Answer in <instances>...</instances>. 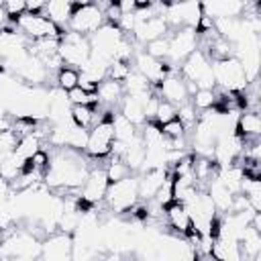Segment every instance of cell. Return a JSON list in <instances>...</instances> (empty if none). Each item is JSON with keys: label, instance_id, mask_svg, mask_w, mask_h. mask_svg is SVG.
<instances>
[{"label": "cell", "instance_id": "83f0119b", "mask_svg": "<svg viewBox=\"0 0 261 261\" xmlns=\"http://www.w3.org/2000/svg\"><path fill=\"white\" fill-rule=\"evenodd\" d=\"M175 116H177V106H173V104H169V102L159 98V104H157V110H155V116H153V124L163 126V124L171 122Z\"/></svg>", "mask_w": 261, "mask_h": 261}, {"label": "cell", "instance_id": "f1b7e54d", "mask_svg": "<svg viewBox=\"0 0 261 261\" xmlns=\"http://www.w3.org/2000/svg\"><path fill=\"white\" fill-rule=\"evenodd\" d=\"M143 49H145V51H147L151 57L161 59V61H167V57H169V41H167V37L155 39V41L147 43Z\"/></svg>", "mask_w": 261, "mask_h": 261}, {"label": "cell", "instance_id": "3957f363", "mask_svg": "<svg viewBox=\"0 0 261 261\" xmlns=\"http://www.w3.org/2000/svg\"><path fill=\"white\" fill-rule=\"evenodd\" d=\"M114 112L116 110L102 108L100 120L88 130V141H86L84 155L90 161H104V159L110 157L112 143H114V130H112V116H114Z\"/></svg>", "mask_w": 261, "mask_h": 261}, {"label": "cell", "instance_id": "e0dca14e", "mask_svg": "<svg viewBox=\"0 0 261 261\" xmlns=\"http://www.w3.org/2000/svg\"><path fill=\"white\" fill-rule=\"evenodd\" d=\"M234 135L243 143L259 141V137H261V116H259V110H241L239 116H237Z\"/></svg>", "mask_w": 261, "mask_h": 261}, {"label": "cell", "instance_id": "603a6c76", "mask_svg": "<svg viewBox=\"0 0 261 261\" xmlns=\"http://www.w3.org/2000/svg\"><path fill=\"white\" fill-rule=\"evenodd\" d=\"M41 149H45V147H43V139H41L37 133H29V135H20V137H18V143H16L14 153H16V157H18L22 163H27V161H31Z\"/></svg>", "mask_w": 261, "mask_h": 261}, {"label": "cell", "instance_id": "9a60e30c", "mask_svg": "<svg viewBox=\"0 0 261 261\" xmlns=\"http://www.w3.org/2000/svg\"><path fill=\"white\" fill-rule=\"evenodd\" d=\"M155 94H157L161 100H165V102H169V104H173V106H179V104H184V102L190 100L188 84H186V80L179 75L177 69L169 71V73L155 86Z\"/></svg>", "mask_w": 261, "mask_h": 261}, {"label": "cell", "instance_id": "6da1fadb", "mask_svg": "<svg viewBox=\"0 0 261 261\" xmlns=\"http://www.w3.org/2000/svg\"><path fill=\"white\" fill-rule=\"evenodd\" d=\"M49 155L51 161L43 184L53 192H77L92 167L88 157L71 149H53Z\"/></svg>", "mask_w": 261, "mask_h": 261}, {"label": "cell", "instance_id": "d6a6232c", "mask_svg": "<svg viewBox=\"0 0 261 261\" xmlns=\"http://www.w3.org/2000/svg\"><path fill=\"white\" fill-rule=\"evenodd\" d=\"M104 167H106V175H108L110 181H118V179H122V177H126V175L133 173V171L124 165L122 159H110V163H106Z\"/></svg>", "mask_w": 261, "mask_h": 261}, {"label": "cell", "instance_id": "d590c367", "mask_svg": "<svg viewBox=\"0 0 261 261\" xmlns=\"http://www.w3.org/2000/svg\"><path fill=\"white\" fill-rule=\"evenodd\" d=\"M6 24H8V18H6V14H4V8H2V2H0V31H2Z\"/></svg>", "mask_w": 261, "mask_h": 261}, {"label": "cell", "instance_id": "9c48e42d", "mask_svg": "<svg viewBox=\"0 0 261 261\" xmlns=\"http://www.w3.org/2000/svg\"><path fill=\"white\" fill-rule=\"evenodd\" d=\"M59 57L63 61V65H69V67H75V69H82L90 55H92V49H90V39L88 37H82L77 33H71V31H65L59 39Z\"/></svg>", "mask_w": 261, "mask_h": 261}, {"label": "cell", "instance_id": "7a4b0ae2", "mask_svg": "<svg viewBox=\"0 0 261 261\" xmlns=\"http://www.w3.org/2000/svg\"><path fill=\"white\" fill-rule=\"evenodd\" d=\"M139 202H141L139 200V175L137 173H130V175H126V177H122L118 181H110L102 206L110 214L124 216Z\"/></svg>", "mask_w": 261, "mask_h": 261}, {"label": "cell", "instance_id": "cb8c5ba5", "mask_svg": "<svg viewBox=\"0 0 261 261\" xmlns=\"http://www.w3.org/2000/svg\"><path fill=\"white\" fill-rule=\"evenodd\" d=\"M239 247H241V253H243V261L249 259V257L261 255V228L249 224L245 228V232L241 234V239H239Z\"/></svg>", "mask_w": 261, "mask_h": 261}, {"label": "cell", "instance_id": "ac0fdd59", "mask_svg": "<svg viewBox=\"0 0 261 261\" xmlns=\"http://www.w3.org/2000/svg\"><path fill=\"white\" fill-rule=\"evenodd\" d=\"M139 175V200L141 202H151L155 198V194L159 192V188L167 181L169 171L167 169H149Z\"/></svg>", "mask_w": 261, "mask_h": 261}, {"label": "cell", "instance_id": "44dd1931", "mask_svg": "<svg viewBox=\"0 0 261 261\" xmlns=\"http://www.w3.org/2000/svg\"><path fill=\"white\" fill-rule=\"evenodd\" d=\"M71 12H73V2L69 0H49L45 2V8H43V14L63 31H67Z\"/></svg>", "mask_w": 261, "mask_h": 261}, {"label": "cell", "instance_id": "4316f807", "mask_svg": "<svg viewBox=\"0 0 261 261\" xmlns=\"http://www.w3.org/2000/svg\"><path fill=\"white\" fill-rule=\"evenodd\" d=\"M190 104L196 108V112H206V110H212L216 106V88L212 90H196L192 96H190Z\"/></svg>", "mask_w": 261, "mask_h": 261}, {"label": "cell", "instance_id": "30bf717a", "mask_svg": "<svg viewBox=\"0 0 261 261\" xmlns=\"http://www.w3.org/2000/svg\"><path fill=\"white\" fill-rule=\"evenodd\" d=\"M126 35L118 29V24L114 22H104L94 35H90V49H92V55L94 57H100L104 61H114V53L120 45V41L124 39Z\"/></svg>", "mask_w": 261, "mask_h": 261}, {"label": "cell", "instance_id": "f546056e", "mask_svg": "<svg viewBox=\"0 0 261 261\" xmlns=\"http://www.w3.org/2000/svg\"><path fill=\"white\" fill-rule=\"evenodd\" d=\"M161 128V133H163V137L167 139V141H181V139H188V128L177 120V118H173L171 122H167V124H163V126H159Z\"/></svg>", "mask_w": 261, "mask_h": 261}, {"label": "cell", "instance_id": "d4e9b609", "mask_svg": "<svg viewBox=\"0 0 261 261\" xmlns=\"http://www.w3.org/2000/svg\"><path fill=\"white\" fill-rule=\"evenodd\" d=\"M112 130H114V141H118V143H128L139 135V126L128 122L118 112H114V116H112Z\"/></svg>", "mask_w": 261, "mask_h": 261}, {"label": "cell", "instance_id": "484cf974", "mask_svg": "<svg viewBox=\"0 0 261 261\" xmlns=\"http://www.w3.org/2000/svg\"><path fill=\"white\" fill-rule=\"evenodd\" d=\"M53 77H55V80H53V82H55V88L67 94L69 90L77 88V84H80V69L69 67V65H61Z\"/></svg>", "mask_w": 261, "mask_h": 261}, {"label": "cell", "instance_id": "7402d4cb", "mask_svg": "<svg viewBox=\"0 0 261 261\" xmlns=\"http://www.w3.org/2000/svg\"><path fill=\"white\" fill-rule=\"evenodd\" d=\"M124 161V165L133 171V173H139L141 167H143V161H145V145H143V139H141V133L126 143V149L120 157Z\"/></svg>", "mask_w": 261, "mask_h": 261}, {"label": "cell", "instance_id": "ffe728a7", "mask_svg": "<svg viewBox=\"0 0 261 261\" xmlns=\"http://www.w3.org/2000/svg\"><path fill=\"white\" fill-rule=\"evenodd\" d=\"M145 102L147 100H141V98H135V96H122V100L118 102L116 106V112L120 116H124L128 122H133L135 126H143L147 120H145Z\"/></svg>", "mask_w": 261, "mask_h": 261}, {"label": "cell", "instance_id": "2e32d148", "mask_svg": "<svg viewBox=\"0 0 261 261\" xmlns=\"http://www.w3.org/2000/svg\"><path fill=\"white\" fill-rule=\"evenodd\" d=\"M245 4L247 2H241V0H212V2H202V12L212 20L241 18L245 12Z\"/></svg>", "mask_w": 261, "mask_h": 261}, {"label": "cell", "instance_id": "52a82bcc", "mask_svg": "<svg viewBox=\"0 0 261 261\" xmlns=\"http://www.w3.org/2000/svg\"><path fill=\"white\" fill-rule=\"evenodd\" d=\"M14 29L29 41H43V39H59L65 31L53 24L43 12H24L14 20Z\"/></svg>", "mask_w": 261, "mask_h": 261}, {"label": "cell", "instance_id": "836d02e7", "mask_svg": "<svg viewBox=\"0 0 261 261\" xmlns=\"http://www.w3.org/2000/svg\"><path fill=\"white\" fill-rule=\"evenodd\" d=\"M2 8H4V14L8 18L10 24H14V20L27 12V2L24 0H6L2 2Z\"/></svg>", "mask_w": 261, "mask_h": 261}, {"label": "cell", "instance_id": "e575fe53", "mask_svg": "<svg viewBox=\"0 0 261 261\" xmlns=\"http://www.w3.org/2000/svg\"><path fill=\"white\" fill-rule=\"evenodd\" d=\"M130 71H133V63H128V61H112L110 67H108V77L122 84L128 77Z\"/></svg>", "mask_w": 261, "mask_h": 261}, {"label": "cell", "instance_id": "4dcf8cb0", "mask_svg": "<svg viewBox=\"0 0 261 261\" xmlns=\"http://www.w3.org/2000/svg\"><path fill=\"white\" fill-rule=\"evenodd\" d=\"M67 100H69V104H71V106L98 104V98H96V94H92V92H86V90H82L80 86L67 92Z\"/></svg>", "mask_w": 261, "mask_h": 261}, {"label": "cell", "instance_id": "5bb4252c", "mask_svg": "<svg viewBox=\"0 0 261 261\" xmlns=\"http://www.w3.org/2000/svg\"><path fill=\"white\" fill-rule=\"evenodd\" d=\"M167 35H169V27H167L163 14H157V16H149V18H137L130 39L135 41L137 47H145L147 43L167 37Z\"/></svg>", "mask_w": 261, "mask_h": 261}, {"label": "cell", "instance_id": "d6986e66", "mask_svg": "<svg viewBox=\"0 0 261 261\" xmlns=\"http://www.w3.org/2000/svg\"><path fill=\"white\" fill-rule=\"evenodd\" d=\"M124 96V88L120 82H114L110 77H106L104 82L98 84L96 88V98H98V104L102 108H110V110H116L118 102L122 100Z\"/></svg>", "mask_w": 261, "mask_h": 261}, {"label": "cell", "instance_id": "5b68a950", "mask_svg": "<svg viewBox=\"0 0 261 261\" xmlns=\"http://www.w3.org/2000/svg\"><path fill=\"white\" fill-rule=\"evenodd\" d=\"M108 186H110V179L106 175V167L104 165H92L82 188L77 190V210L86 212L90 208L100 206L104 202Z\"/></svg>", "mask_w": 261, "mask_h": 261}, {"label": "cell", "instance_id": "4fadbf2b", "mask_svg": "<svg viewBox=\"0 0 261 261\" xmlns=\"http://www.w3.org/2000/svg\"><path fill=\"white\" fill-rule=\"evenodd\" d=\"M39 261H73V241L71 234L53 232L41 241Z\"/></svg>", "mask_w": 261, "mask_h": 261}, {"label": "cell", "instance_id": "7c38bea8", "mask_svg": "<svg viewBox=\"0 0 261 261\" xmlns=\"http://www.w3.org/2000/svg\"><path fill=\"white\" fill-rule=\"evenodd\" d=\"M133 69L139 71V73L155 88L169 71H173V69H177V67H171L167 61H161V59L151 57L143 47H139L137 53H135V57H133Z\"/></svg>", "mask_w": 261, "mask_h": 261}, {"label": "cell", "instance_id": "ba28073f", "mask_svg": "<svg viewBox=\"0 0 261 261\" xmlns=\"http://www.w3.org/2000/svg\"><path fill=\"white\" fill-rule=\"evenodd\" d=\"M104 22L106 18L98 2H73V12L67 22V31L77 33L82 37H90Z\"/></svg>", "mask_w": 261, "mask_h": 261}, {"label": "cell", "instance_id": "1f68e13d", "mask_svg": "<svg viewBox=\"0 0 261 261\" xmlns=\"http://www.w3.org/2000/svg\"><path fill=\"white\" fill-rule=\"evenodd\" d=\"M198 116H200V114H198V112H196V108L190 104V100L177 106V116H175V118H177V120L188 128V133H190V128L196 124Z\"/></svg>", "mask_w": 261, "mask_h": 261}, {"label": "cell", "instance_id": "8992f818", "mask_svg": "<svg viewBox=\"0 0 261 261\" xmlns=\"http://www.w3.org/2000/svg\"><path fill=\"white\" fill-rule=\"evenodd\" d=\"M177 71L188 84L196 86V90L216 88L214 86V73H212V59L202 49H196L186 61H181Z\"/></svg>", "mask_w": 261, "mask_h": 261}, {"label": "cell", "instance_id": "8fae6325", "mask_svg": "<svg viewBox=\"0 0 261 261\" xmlns=\"http://www.w3.org/2000/svg\"><path fill=\"white\" fill-rule=\"evenodd\" d=\"M167 41H169V57H167V63L171 67H179V63L186 61L198 49V45H200L198 33L194 29H188V27L171 29L169 35H167Z\"/></svg>", "mask_w": 261, "mask_h": 261}, {"label": "cell", "instance_id": "277c9868", "mask_svg": "<svg viewBox=\"0 0 261 261\" xmlns=\"http://www.w3.org/2000/svg\"><path fill=\"white\" fill-rule=\"evenodd\" d=\"M212 73H214V86H218L220 92H226L232 96L243 94L251 84L241 61L234 55L224 57V59H214Z\"/></svg>", "mask_w": 261, "mask_h": 261}]
</instances>
